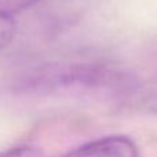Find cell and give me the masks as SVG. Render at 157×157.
Listing matches in <instances>:
<instances>
[{"label":"cell","mask_w":157,"mask_h":157,"mask_svg":"<svg viewBox=\"0 0 157 157\" xmlns=\"http://www.w3.org/2000/svg\"><path fill=\"white\" fill-rule=\"evenodd\" d=\"M0 157H44L41 150L33 146H15L0 153Z\"/></svg>","instance_id":"277c9868"},{"label":"cell","mask_w":157,"mask_h":157,"mask_svg":"<svg viewBox=\"0 0 157 157\" xmlns=\"http://www.w3.org/2000/svg\"><path fill=\"white\" fill-rule=\"evenodd\" d=\"M14 33H15V22L13 19V15L0 14V48L10 43Z\"/></svg>","instance_id":"7a4b0ae2"},{"label":"cell","mask_w":157,"mask_h":157,"mask_svg":"<svg viewBox=\"0 0 157 157\" xmlns=\"http://www.w3.org/2000/svg\"><path fill=\"white\" fill-rule=\"evenodd\" d=\"M40 0H0V14L13 15L14 13L25 10Z\"/></svg>","instance_id":"3957f363"},{"label":"cell","mask_w":157,"mask_h":157,"mask_svg":"<svg viewBox=\"0 0 157 157\" xmlns=\"http://www.w3.org/2000/svg\"><path fill=\"white\" fill-rule=\"evenodd\" d=\"M63 157H139V149L128 136L109 135L87 142Z\"/></svg>","instance_id":"6da1fadb"}]
</instances>
